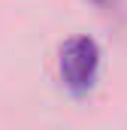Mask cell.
<instances>
[{
    "instance_id": "cell-1",
    "label": "cell",
    "mask_w": 127,
    "mask_h": 130,
    "mask_svg": "<svg viewBox=\"0 0 127 130\" xmlns=\"http://www.w3.org/2000/svg\"><path fill=\"white\" fill-rule=\"evenodd\" d=\"M61 79L73 94H88L100 73V45L91 36H70L61 45Z\"/></svg>"
}]
</instances>
